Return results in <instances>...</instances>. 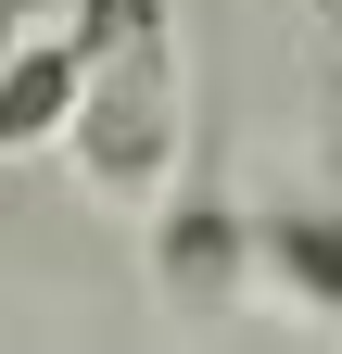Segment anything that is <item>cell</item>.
I'll return each instance as SVG.
<instances>
[{"label":"cell","mask_w":342,"mask_h":354,"mask_svg":"<svg viewBox=\"0 0 342 354\" xmlns=\"http://www.w3.org/2000/svg\"><path fill=\"white\" fill-rule=\"evenodd\" d=\"M51 152L76 165V190L114 203V215H152L165 190H178V152H190V64H178V38H165V13H140L127 38L89 51V76H76Z\"/></svg>","instance_id":"cell-1"},{"label":"cell","mask_w":342,"mask_h":354,"mask_svg":"<svg viewBox=\"0 0 342 354\" xmlns=\"http://www.w3.org/2000/svg\"><path fill=\"white\" fill-rule=\"evenodd\" d=\"M152 279L178 291V304H228L253 279V203H228V190H165L152 203Z\"/></svg>","instance_id":"cell-2"},{"label":"cell","mask_w":342,"mask_h":354,"mask_svg":"<svg viewBox=\"0 0 342 354\" xmlns=\"http://www.w3.org/2000/svg\"><path fill=\"white\" fill-rule=\"evenodd\" d=\"M89 51H102V38L76 26V13L0 38V165H26V152L64 140V102H76V76H89Z\"/></svg>","instance_id":"cell-3"},{"label":"cell","mask_w":342,"mask_h":354,"mask_svg":"<svg viewBox=\"0 0 342 354\" xmlns=\"http://www.w3.org/2000/svg\"><path fill=\"white\" fill-rule=\"evenodd\" d=\"M253 279L342 329V203H253Z\"/></svg>","instance_id":"cell-4"},{"label":"cell","mask_w":342,"mask_h":354,"mask_svg":"<svg viewBox=\"0 0 342 354\" xmlns=\"http://www.w3.org/2000/svg\"><path fill=\"white\" fill-rule=\"evenodd\" d=\"M13 13H26V0H0V38H13Z\"/></svg>","instance_id":"cell-5"}]
</instances>
